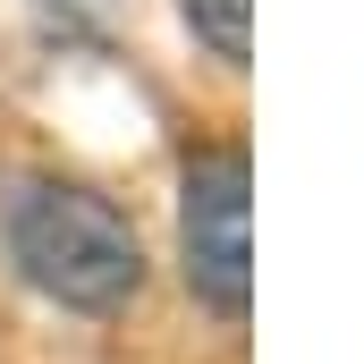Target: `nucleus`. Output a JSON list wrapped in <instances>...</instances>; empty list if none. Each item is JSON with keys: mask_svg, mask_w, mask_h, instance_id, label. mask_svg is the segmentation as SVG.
I'll return each mask as SVG.
<instances>
[{"mask_svg": "<svg viewBox=\"0 0 364 364\" xmlns=\"http://www.w3.org/2000/svg\"><path fill=\"white\" fill-rule=\"evenodd\" d=\"M0 263L60 314H127L144 288V237L136 220L85 178L17 170L0 178Z\"/></svg>", "mask_w": 364, "mask_h": 364, "instance_id": "obj_1", "label": "nucleus"}, {"mask_svg": "<svg viewBox=\"0 0 364 364\" xmlns=\"http://www.w3.org/2000/svg\"><path fill=\"white\" fill-rule=\"evenodd\" d=\"M178 17L212 60H229V68L255 60V0H178Z\"/></svg>", "mask_w": 364, "mask_h": 364, "instance_id": "obj_3", "label": "nucleus"}, {"mask_svg": "<svg viewBox=\"0 0 364 364\" xmlns=\"http://www.w3.org/2000/svg\"><path fill=\"white\" fill-rule=\"evenodd\" d=\"M178 272L186 296L220 322L255 314V170L237 144L195 153L178 178Z\"/></svg>", "mask_w": 364, "mask_h": 364, "instance_id": "obj_2", "label": "nucleus"}]
</instances>
